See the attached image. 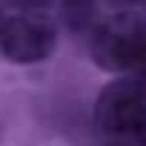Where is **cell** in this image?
I'll return each mask as SVG.
<instances>
[{"instance_id":"cell-1","label":"cell","mask_w":146,"mask_h":146,"mask_svg":"<svg viewBox=\"0 0 146 146\" xmlns=\"http://www.w3.org/2000/svg\"><path fill=\"white\" fill-rule=\"evenodd\" d=\"M146 52V23L135 12L112 15L92 35V57L100 69H137Z\"/></svg>"},{"instance_id":"cell-2","label":"cell","mask_w":146,"mask_h":146,"mask_svg":"<svg viewBox=\"0 0 146 146\" xmlns=\"http://www.w3.org/2000/svg\"><path fill=\"white\" fill-rule=\"evenodd\" d=\"M57 40L54 26L37 12H20L0 23V52L12 63H37L52 54Z\"/></svg>"},{"instance_id":"cell-3","label":"cell","mask_w":146,"mask_h":146,"mask_svg":"<svg viewBox=\"0 0 146 146\" xmlns=\"http://www.w3.org/2000/svg\"><path fill=\"white\" fill-rule=\"evenodd\" d=\"M95 123L109 135H135L146 123V89L137 83H112L95 103Z\"/></svg>"},{"instance_id":"cell-4","label":"cell","mask_w":146,"mask_h":146,"mask_svg":"<svg viewBox=\"0 0 146 146\" xmlns=\"http://www.w3.org/2000/svg\"><path fill=\"white\" fill-rule=\"evenodd\" d=\"M6 3H12L20 12H40V9H46L52 3V0H6Z\"/></svg>"},{"instance_id":"cell-5","label":"cell","mask_w":146,"mask_h":146,"mask_svg":"<svg viewBox=\"0 0 146 146\" xmlns=\"http://www.w3.org/2000/svg\"><path fill=\"white\" fill-rule=\"evenodd\" d=\"M135 135H137V140H140V146H146V123H143V126H140V129H137Z\"/></svg>"},{"instance_id":"cell-6","label":"cell","mask_w":146,"mask_h":146,"mask_svg":"<svg viewBox=\"0 0 146 146\" xmlns=\"http://www.w3.org/2000/svg\"><path fill=\"white\" fill-rule=\"evenodd\" d=\"M69 6H86V3H92V0H66Z\"/></svg>"},{"instance_id":"cell-7","label":"cell","mask_w":146,"mask_h":146,"mask_svg":"<svg viewBox=\"0 0 146 146\" xmlns=\"http://www.w3.org/2000/svg\"><path fill=\"white\" fill-rule=\"evenodd\" d=\"M117 3H123V6H135V3H143V0H117Z\"/></svg>"},{"instance_id":"cell-8","label":"cell","mask_w":146,"mask_h":146,"mask_svg":"<svg viewBox=\"0 0 146 146\" xmlns=\"http://www.w3.org/2000/svg\"><path fill=\"white\" fill-rule=\"evenodd\" d=\"M0 23H3V15H0Z\"/></svg>"}]
</instances>
